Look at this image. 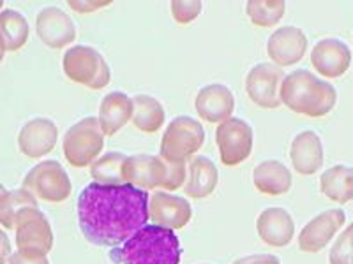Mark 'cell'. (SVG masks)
<instances>
[{"label": "cell", "instance_id": "obj_10", "mask_svg": "<svg viewBox=\"0 0 353 264\" xmlns=\"http://www.w3.org/2000/svg\"><path fill=\"white\" fill-rule=\"evenodd\" d=\"M285 80L283 69L276 64L261 62L249 69L245 76V92L251 102L263 109H276L281 102V83Z\"/></svg>", "mask_w": 353, "mask_h": 264}, {"label": "cell", "instance_id": "obj_18", "mask_svg": "<svg viewBox=\"0 0 353 264\" xmlns=\"http://www.w3.org/2000/svg\"><path fill=\"white\" fill-rule=\"evenodd\" d=\"M166 162L165 159L149 153H138L125 159L124 164V182L132 187L154 190L161 187L165 180Z\"/></svg>", "mask_w": 353, "mask_h": 264}, {"label": "cell", "instance_id": "obj_38", "mask_svg": "<svg viewBox=\"0 0 353 264\" xmlns=\"http://www.w3.org/2000/svg\"><path fill=\"white\" fill-rule=\"evenodd\" d=\"M203 264H207V263H203Z\"/></svg>", "mask_w": 353, "mask_h": 264}, {"label": "cell", "instance_id": "obj_32", "mask_svg": "<svg viewBox=\"0 0 353 264\" xmlns=\"http://www.w3.org/2000/svg\"><path fill=\"white\" fill-rule=\"evenodd\" d=\"M166 162V173L165 180L161 184V187L165 190H176V188L184 187L185 178H188V162Z\"/></svg>", "mask_w": 353, "mask_h": 264}, {"label": "cell", "instance_id": "obj_14", "mask_svg": "<svg viewBox=\"0 0 353 264\" xmlns=\"http://www.w3.org/2000/svg\"><path fill=\"white\" fill-rule=\"evenodd\" d=\"M59 141V127L53 120L36 116L32 120L25 122L18 134V146L20 152L28 159H41L46 153L53 152Z\"/></svg>", "mask_w": 353, "mask_h": 264}, {"label": "cell", "instance_id": "obj_1", "mask_svg": "<svg viewBox=\"0 0 353 264\" xmlns=\"http://www.w3.org/2000/svg\"><path fill=\"white\" fill-rule=\"evenodd\" d=\"M149 194L132 185L90 184L78 196V226L85 240L97 247H119L150 219Z\"/></svg>", "mask_w": 353, "mask_h": 264}, {"label": "cell", "instance_id": "obj_26", "mask_svg": "<svg viewBox=\"0 0 353 264\" xmlns=\"http://www.w3.org/2000/svg\"><path fill=\"white\" fill-rule=\"evenodd\" d=\"M0 32H2V48L6 53L21 50L27 44L30 27L27 18L17 9H4L0 14Z\"/></svg>", "mask_w": 353, "mask_h": 264}, {"label": "cell", "instance_id": "obj_7", "mask_svg": "<svg viewBox=\"0 0 353 264\" xmlns=\"http://www.w3.org/2000/svg\"><path fill=\"white\" fill-rule=\"evenodd\" d=\"M21 187L46 203H64L72 192L71 178L57 160H43L34 166L25 175Z\"/></svg>", "mask_w": 353, "mask_h": 264}, {"label": "cell", "instance_id": "obj_8", "mask_svg": "<svg viewBox=\"0 0 353 264\" xmlns=\"http://www.w3.org/2000/svg\"><path fill=\"white\" fill-rule=\"evenodd\" d=\"M17 247L18 252L28 257L48 256L53 248V231L48 219L37 206H30L17 217Z\"/></svg>", "mask_w": 353, "mask_h": 264}, {"label": "cell", "instance_id": "obj_3", "mask_svg": "<svg viewBox=\"0 0 353 264\" xmlns=\"http://www.w3.org/2000/svg\"><path fill=\"white\" fill-rule=\"evenodd\" d=\"M281 102L297 115L321 118L336 108L337 90L307 69H297L283 80Z\"/></svg>", "mask_w": 353, "mask_h": 264}, {"label": "cell", "instance_id": "obj_34", "mask_svg": "<svg viewBox=\"0 0 353 264\" xmlns=\"http://www.w3.org/2000/svg\"><path fill=\"white\" fill-rule=\"evenodd\" d=\"M233 264H281V261L270 254H254V256H245L233 261Z\"/></svg>", "mask_w": 353, "mask_h": 264}, {"label": "cell", "instance_id": "obj_16", "mask_svg": "<svg viewBox=\"0 0 353 264\" xmlns=\"http://www.w3.org/2000/svg\"><path fill=\"white\" fill-rule=\"evenodd\" d=\"M311 65L323 78L336 80L346 74L352 65V52L343 41L327 37L318 41L311 50Z\"/></svg>", "mask_w": 353, "mask_h": 264}, {"label": "cell", "instance_id": "obj_2", "mask_svg": "<svg viewBox=\"0 0 353 264\" xmlns=\"http://www.w3.org/2000/svg\"><path fill=\"white\" fill-rule=\"evenodd\" d=\"M110 257L117 264H181V241L172 229L147 224L134 232Z\"/></svg>", "mask_w": 353, "mask_h": 264}, {"label": "cell", "instance_id": "obj_33", "mask_svg": "<svg viewBox=\"0 0 353 264\" xmlns=\"http://www.w3.org/2000/svg\"><path fill=\"white\" fill-rule=\"evenodd\" d=\"M112 2L110 0H85V2H81V0H69L68 6L72 9V11L80 12V14H83V12H94V11H99V9L106 8V6H110Z\"/></svg>", "mask_w": 353, "mask_h": 264}, {"label": "cell", "instance_id": "obj_24", "mask_svg": "<svg viewBox=\"0 0 353 264\" xmlns=\"http://www.w3.org/2000/svg\"><path fill=\"white\" fill-rule=\"evenodd\" d=\"M320 192L334 203H350L353 199V168L336 164L325 169L320 176Z\"/></svg>", "mask_w": 353, "mask_h": 264}, {"label": "cell", "instance_id": "obj_36", "mask_svg": "<svg viewBox=\"0 0 353 264\" xmlns=\"http://www.w3.org/2000/svg\"><path fill=\"white\" fill-rule=\"evenodd\" d=\"M0 240H2V256H0V263L8 264L9 257L12 256L11 254V245H9V238L6 232H0Z\"/></svg>", "mask_w": 353, "mask_h": 264}, {"label": "cell", "instance_id": "obj_37", "mask_svg": "<svg viewBox=\"0 0 353 264\" xmlns=\"http://www.w3.org/2000/svg\"><path fill=\"white\" fill-rule=\"evenodd\" d=\"M352 264H353V257H352Z\"/></svg>", "mask_w": 353, "mask_h": 264}, {"label": "cell", "instance_id": "obj_27", "mask_svg": "<svg viewBox=\"0 0 353 264\" xmlns=\"http://www.w3.org/2000/svg\"><path fill=\"white\" fill-rule=\"evenodd\" d=\"M30 206H37V197L27 188H0V224L6 229H14L18 213Z\"/></svg>", "mask_w": 353, "mask_h": 264}, {"label": "cell", "instance_id": "obj_28", "mask_svg": "<svg viewBox=\"0 0 353 264\" xmlns=\"http://www.w3.org/2000/svg\"><path fill=\"white\" fill-rule=\"evenodd\" d=\"M128 157L121 152H110L101 155L99 159L90 166V176L96 184L117 187V185H125L124 182V164Z\"/></svg>", "mask_w": 353, "mask_h": 264}, {"label": "cell", "instance_id": "obj_31", "mask_svg": "<svg viewBox=\"0 0 353 264\" xmlns=\"http://www.w3.org/2000/svg\"><path fill=\"white\" fill-rule=\"evenodd\" d=\"M173 20L179 25H189L201 14L203 4L200 0H173L170 4Z\"/></svg>", "mask_w": 353, "mask_h": 264}, {"label": "cell", "instance_id": "obj_29", "mask_svg": "<svg viewBox=\"0 0 353 264\" xmlns=\"http://www.w3.org/2000/svg\"><path fill=\"white\" fill-rule=\"evenodd\" d=\"M245 12L256 27H274L285 16L286 4L283 0H249Z\"/></svg>", "mask_w": 353, "mask_h": 264}, {"label": "cell", "instance_id": "obj_25", "mask_svg": "<svg viewBox=\"0 0 353 264\" xmlns=\"http://www.w3.org/2000/svg\"><path fill=\"white\" fill-rule=\"evenodd\" d=\"M132 125L145 134H154L165 124V108L156 97L149 94H138L132 97Z\"/></svg>", "mask_w": 353, "mask_h": 264}, {"label": "cell", "instance_id": "obj_6", "mask_svg": "<svg viewBox=\"0 0 353 264\" xmlns=\"http://www.w3.org/2000/svg\"><path fill=\"white\" fill-rule=\"evenodd\" d=\"M203 125L191 116L181 115L166 125L161 138V159L168 162H185L203 146Z\"/></svg>", "mask_w": 353, "mask_h": 264}, {"label": "cell", "instance_id": "obj_23", "mask_svg": "<svg viewBox=\"0 0 353 264\" xmlns=\"http://www.w3.org/2000/svg\"><path fill=\"white\" fill-rule=\"evenodd\" d=\"M253 184L265 196H283L292 188L293 178L290 169L276 159L261 160L253 169Z\"/></svg>", "mask_w": 353, "mask_h": 264}, {"label": "cell", "instance_id": "obj_9", "mask_svg": "<svg viewBox=\"0 0 353 264\" xmlns=\"http://www.w3.org/2000/svg\"><path fill=\"white\" fill-rule=\"evenodd\" d=\"M253 127L242 118H228L217 125L216 143L219 148L221 162L228 168L242 164L253 152Z\"/></svg>", "mask_w": 353, "mask_h": 264}, {"label": "cell", "instance_id": "obj_13", "mask_svg": "<svg viewBox=\"0 0 353 264\" xmlns=\"http://www.w3.org/2000/svg\"><path fill=\"white\" fill-rule=\"evenodd\" d=\"M150 220L161 228L184 229L193 217V208L185 197L168 194L165 190H156L149 201Z\"/></svg>", "mask_w": 353, "mask_h": 264}, {"label": "cell", "instance_id": "obj_17", "mask_svg": "<svg viewBox=\"0 0 353 264\" xmlns=\"http://www.w3.org/2000/svg\"><path fill=\"white\" fill-rule=\"evenodd\" d=\"M194 109L201 120L209 124H223L232 118L233 109H235V97L226 85H205L194 97Z\"/></svg>", "mask_w": 353, "mask_h": 264}, {"label": "cell", "instance_id": "obj_5", "mask_svg": "<svg viewBox=\"0 0 353 264\" xmlns=\"http://www.w3.org/2000/svg\"><path fill=\"white\" fill-rule=\"evenodd\" d=\"M105 131L101 127L99 118L87 116L80 122L68 129L64 140H62V150L64 157L72 168H85L92 166L99 153L105 146Z\"/></svg>", "mask_w": 353, "mask_h": 264}, {"label": "cell", "instance_id": "obj_15", "mask_svg": "<svg viewBox=\"0 0 353 264\" xmlns=\"http://www.w3.org/2000/svg\"><path fill=\"white\" fill-rule=\"evenodd\" d=\"M36 32L48 48L62 50L77 39V27L61 8H44L36 16Z\"/></svg>", "mask_w": 353, "mask_h": 264}, {"label": "cell", "instance_id": "obj_12", "mask_svg": "<svg viewBox=\"0 0 353 264\" xmlns=\"http://www.w3.org/2000/svg\"><path fill=\"white\" fill-rule=\"evenodd\" d=\"M307 36L293 25L279 27L267 41V55L277 67H290L304 58L307 52Z\"/></svg>", "mask_w": 353, "mask_h": 264}, {"label": "cell", "instance_id": "obj_22", "mask_svg": "<svg viewBox=\"0 0 353 264\" xmlns=\"http://www.w3.org/2000/svg\"><path fill=\"white\" fill-rule=\"evenodd\" d=\"M134 104L132 99L124 92H110L103 97L99 104V122L106 136H113L121 131L129 120H132Z\"/></svg>", "mask_w": 353, "mask_h": 264}, {"label": "cell", "instance_id": "obj_21", "mask_svg": "<svg viewBox=\"0 0 353 264\" xmlns=\"http://www.w3.org/2000/svg\"><path fill=\"white\" fill-rule=\"evenodd\" d=\"M219 184V171L209 157L194 155L188 160V178L184 194L193 199H203L216 190Z\"/></svg>", "mask_w": 353, "mask_h": 264}, {"label": "cell", "instance_id": "obj_11", "mask_svg": "<svg viewBox=\"0 0 353 264\" xmlns=\"http://www.w3.org/2000/svg\"><path fill=\"white\" fill-rule=\"evenodd\" d=\"M346 213L341 208L325 210L309 220L299 234V248L302 252L318 254L332 241L337 231L345 226Z\"/></svg>", "mask_w": 353, "mask_h": 264}, {"label": "cell", "instance_id": "obj_35", "mask_svg": "<svg viewBox=\"0 0 353 264\" xmlns=\"http://www.w3.org/2000/svg\"><path fill=\"white\" fill-rule=\"evenodd\" d=\"M8 264H50L48 257H28L21 252H14L9 257Z\"/></svg>", "mask_w": 353, "mask_h": 264}, {"label": "cell", "instance_id": "obj_4", "mask_svg": "<svg viewBox=\"0 0 353 264\" xmlns=\"http://www.w3.org/2000/svg\"><path fill=\"white\" fill-rule=\"evenodd\" d=\"M62 69L65 78L72 83L83 85L92 90L108 87L112 80V72L105 56L101 55L99 50L87 44L71 46L62 56Z\"/></svg>", "mask_w": 353, "mask_h": 264}, {"label": "cell", "instance_id": "obj_19", "mask_svg": "<svg viewBox=\"0 0 353 264\" xmlns=\"http://www.w3.org/2000/svg\"><path fill=\"white\" fill-rule=\"evenodd\" d=\"M256 231L265 245L281 248L292 243L295 236V222L285 208L270 206L258 215Z\"/></svg>", "mask_w": 353, "mask_h": 264}, {"label": "cell", "instance_id": "obj_30", "mask_svg": "<svg viewBox=\"0 0 353 264\" xmlns=\"http://www.w3.org/2000/svg\"><path fill=\"white\" fill-rule=\"evenodd\" d=\"M353 257V222L339 232L329 252V264H352Z\"/></svg>", "mask_w": 353, "mask_h": 264}, {"label": "cell", "instance_id": "obj_20", "mask_svg": "<svg viewBox=\"0 0 353 264\" xmlns=\"http://www.w3.org/2000/svg\"><path fill=\"white\" fill-rule=\"evenodd\" d=\"M290 159L299 175L311 176L323 166V144L314 131H302L293 138L290 146Z\"/></svg>", "mask_w": 353, "mask_h": 264}]
</instances>
